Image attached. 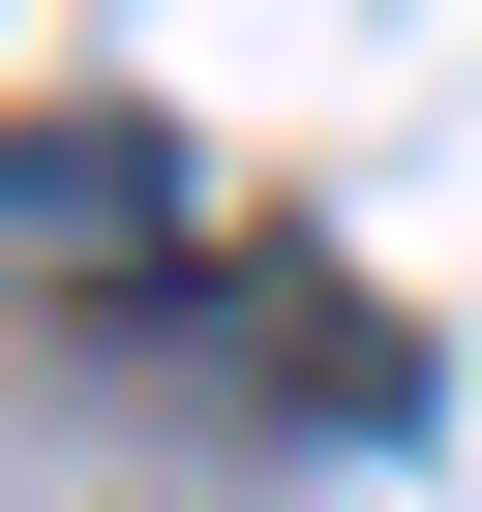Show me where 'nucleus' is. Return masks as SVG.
<instances>
[{
  "mask_svg": "<svg viewBox=\"0 0 482 512\" xmlns=\"http://www.w3.org/2000/svg\"><path fill=\"white\" fill-rule=\"evenodd\" d=\"M181 272V151L151 121H0V302H151Z\"/></svg>",
  "mask_w": 482,
  "mask_h": 512,
  "instance_id": "nucleus-1",
  "label": "nucleus"
}]
</instances>
